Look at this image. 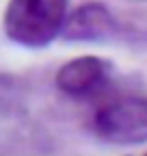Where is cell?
<instances>
[{"label": "cell", "instance_id": "obj_1", "mask_svg": "<svg viewBox=\"0 0 147 156\" xmlns=\"http://www.w3.org/2000/svg\"><path fill=\"white\" fill-rule=\"evenodd\" d=\"M69 0H9L2 28L11 44L26 50H43L63 33Z\"/></svg>", "mask_w": 147, "mask_h": 156}, {"label": "cell", "instance_id": "obj_2", "mask_svg": "<svg viewBox=\"0 0 147 156\" xmlns=\"http://www.w3.org/2000/svg\"><path fill=\"white\" fill-rule=\"evenodd\" d=\"M93 132L110 145L147 143V98L128 95L104 104L93 115Z\"/></svg>", "mask_w": 147, "mask_h": 156}, {"label": "cell", "instance_id": "obj_3", "mask_svg": "<svg viewBox=\"0 0 147 156\" xmlns=\"http://www.w3.org/2000/svg\"><path fill=\"white\" fill-rule=\"evenodd\" d=\"M61 37L69 44H104L115 39L138 41L134 30L119 22V17L102 2H84L67 13Z\"/></svg>", "mask_w": 147, "mask_h": 156}, {"label": "cell", "instance_id": "obj_4", "mask_svg": "<svg viewBox=\"0 0 147 156\" xmlns=\"http://www.w3.org/2000/svg\"><path fill=\"white\" fill-rule=\"evenodd\" d=\"M115 67L102 56L84 54L63 63L54 76L56 89L71 100H89L110 87Z\"/></svg>", "mask_w": 147, "mask_h": 156}]
</instances>
